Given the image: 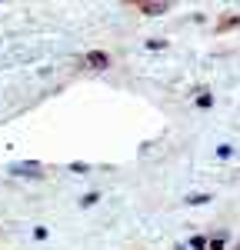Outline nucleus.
<instances>
[{
  "label": "nucleus",
  "instance_id": "nucleus-1",
  "mask_svg": "<svg viewBox=\"0 0 240 250\" xmlns=\"http://www.w3.org/2000/svg\"><path fill=\"white\" fill-rule=\"evenodd\" d=\"M80 63H83L87 70H110V63H114V60H110L107 50H87Z\"/></svg>",
  "mask_w": 240,
  "mask_h": 250
},
{
  "label": "nucleus",
  "instance_id": "nucleus-2",
  "mask_svg": "<svg viewBox=\"0 0 240 250\" xmlns=\"http://www.w3.org/2000/svg\"><path fill=\"white\" fill-rule=\"evenodd\" d=\"M140 14H147V17H160V14H167L170 10V3H160V0H143V3H137Z\"/></svg>",
  "mask_w": 240,
  "mask_h": 250
},
{
  "label": "nucleus",
  "instance_id": "nucleus-3",
  "mask_svg": "<svg viewBox=\"0 0 240 250\" xmlns=\"http://www.w3.org/2000/svg\"><path fill=\"white\" fill-rule=\"evenodd\" d=\"M10 173L14 177H40V164L37 160H23V164H14Z\"/></svg>",
  "mask_w": 240,
  "mask_h": 250
},
{
  "label": "nucleus",
  "instance_id": "nucleus-4",
  "mask_svg": "<svg viewBox=\"0 0 240 250\" xmlns=\"http://www.w3.org/2000/svg\"><path fill=\"white\" fill-rule=\"evenodd\" d=\"M210 200H214L210 193H187V204H190V207H203V204H210Z\"/></svg>",
  "mask_w": 240,
  "mask_h": 250
},
{
  "label": "nucleus",
  "instance_id": "nucleus-5",
  "mask_svg": "<svg viewBox=\"0 0 240 250\" xmlns=\"http://www.w3.org/2000/svg\"><path fill=\"white\" fill-rule=\"evenodd\" d=\"M223 247H227V233H217L207 240V250H223Z\"/></svg>",
  "mask_w": 240,
  "mask_h": 250
},
{
  "label": "nucleus",
  "instance_id": "nucleus-6",
  "mask_svg": "<svg viewBox=\"0 0 240 250\" xmlns=\"http://www.w3.org/2000/svg\"><path fill=\"white\" fill-rule=\"evenodd\" d=\"M97 200H100V193H97V190H90V193H83V197H80V207H94Z\"/></svg>",
  "mask_w": 240,
  "mask_h": 250
},
{
  "label": "nucleus",
  "instance_id": "nucleus-7",
  "mask_svg": "<svg viewBox=\"0 0 240 250\" xmlns=\"http://www.w3.org/2000/svg\"><path fill=\"white\" fill-rule=\"evenodd\" d=\"M197 107H200V110H210V107H214V97H210V94H200L197 97Z\"/></svg>",
  "mask_w": 240,
  "mask_h": 250
},
{
  "label": "nucleus",
  "instance_id": "nucleus-8",
  "mask_svg": "<svg viewBox=\"0 0 240 250\" xmlns=\"http://www.w3.org/2000/svg\"><path fill=\"white\" fill-rule=\"evenodd\" d=\"M167 47V40H147V50H163Z\"/></svg>",
  "mask_w": 240,
  "mask_h": 250
},
{
  "label": "nucleus",
  "instance_id": "nucleus-9",
  "mask_svg": "<svg viewBox=\"0 0 240 250\" xmlns=\"http://www.w3.org/2000/svg\"><path fill=\"white\" fill-rule=\"evenodd\" d=\"M234 250H240V244H237V247H234Z\"/></svg>",
  "mask_w": 240,
  "mask_h": 250
},
{
  "label": "nucleus",
  "instance_id": "nucleus-10",
  "mask_svg": "<svg viewBox=\"0 0 240 250\" xmlns=\"http://www.w3.org/2000/svg\"><path fill=\"white\" fill-rule=\"evenodd\" d=\"M180 250H183V247H180Z\"/></svg>",
  "mask_w": 240,
  "mask_h": 250
}]
</instances>
